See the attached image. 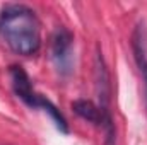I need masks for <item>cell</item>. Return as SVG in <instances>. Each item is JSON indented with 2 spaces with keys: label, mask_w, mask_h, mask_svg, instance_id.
Masks as SVG:
<instances>
[{
  "label": "cell",
  "mask_w": 147,
  "mask_h": 145,
  "mask_svg": "<svg viewBox=\"0 0 147 145\" xmlns=\"http://www.w3.org/2000/svg\"><path fill=\"white\" fill-rule=\"evenodd\" d=\"M72 109L75 114H79L82 119L92 123V125H98L101 126V111L99 108L92 103V101H87V99H77L72 103Z\"/></svg>",
  "instance_id": "6"
},
{
  "label": "cell",
  "mask_w": 147,
  "mask_h": 145,
  "mask_svg": "<svg viewBox=\"0 0 147 145\" xmlns=\"http://www.w3.org/2000/svg\"><path fill=\"white\" fill-rule=\"evenodd\" d=\"M0 39L10 51L31 56L41 48V22L36 12L22 3H9L0 10Z\"/></svg>",
  "instance_id": "1"
},
{
  "label": "cell",
  "mask_w": 147,
  "mask_h": 145,
  "mask_svg": "<svg viewBox=\"0 0 147 145\" xmlns=\"http://www.w3.org/2000/svg\"><path fill=\"white\" fill-rule=\"evenodd\" d=\"M132 51L134 58L137 63L139 73L144 82V97H146V108H147V31L144 24H137L132 34Z\"/></svg>",
  "instance_id": "5"
},
{
  "label": "cell",
  "mask_w": 147,
  "mask_h": 145,
  "mask_svg": "<svg viewBox=\"0 0 147 145\" xmlns=\"http://www.w3.org/2000/svg\"><path fill=\"white\" fill-rule=\"evenodd\" d=\"M72 33L65 28H58L51 38V60L62 75L72 72Z\"/></svg>",
  "instance_id": "4"
},
{
  "label": "cell",
  "mask_w": 147,
  "mask_h": 145,
  "mask_svg": "<svg viewBox=\"0 0 147 145\" xmlns=\"http://www.w3.org/2000/svg\"><path fill=\"white\" fill-rule=\"evenodd\" d=\"M9 75H10V82H12V89L16 92V96L24 101L29 108L33 109H43L45 113H48L51 116V119L55 121V126L62 132V133H69V123L65 119V116L60 113V109L57 108L50 99H46L45 96L38 94L31 85V79L26 73V70L19 65H12L9 68Z\"/></svg>",
  "instance_id": "2"
},
{
  "label": "cell",
  "mask_w": 147,
  "mask_h": 145,
  "mask_svg": "<svg viewBox=\"0 0 147 145\" xmlns=\"http://www.w3.org/2000/svg\"><path fill=\"white\" fill-rule=\"evenodd\" d=\"M96 91L99 101L98 108L101 111V130L105 133V145H116L115 119L110 109V73L99 50L96 53Z\"/></svg>",
  "instance_id": "3"
}]
</instances>
